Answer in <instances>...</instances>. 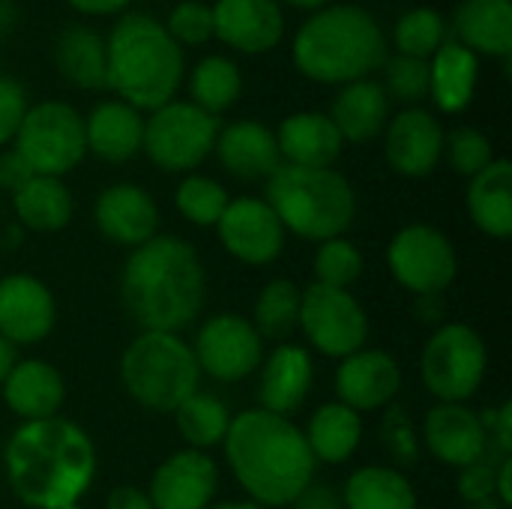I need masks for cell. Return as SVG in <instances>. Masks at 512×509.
<instances>
[{"label": "cell", "mask_w": 512, "mask_h": 509, "mask_svg": "<svg viewBox=\"0 0 512 509\" xmlns=\"http://www.w3.org/2000/svg\"><path fill=\"white\" fill-rule=\"evenodd\" d=\"M3 468L12 495L24 507H78L96 477V447L90 435L66 417L33 420L9 435Z\"/></svg>", "instance_id": "obj_1"}, {"label": "cell", "mask_w": 512, "mask_h": 509, "mask_svg": "<svg viewBox=\"0 0 512 509\" xmlns=\"http://www.w3.org/2000/svg\"><path fill=\"white\" fill-rule=\"evenodd\" d=\"M204 294V264L183 237L156 234L129 249L120 273V303L141 333H180L198 318Z\"/></svg>", "instance_id": "obj_2"}, {"label": "cell", "mask_w": 512, "mask_h": 509, "mask_svg": "<svg viewBox=\"0 0 512 509\" xmlns=\"http://www.w3.org/2000/svg\"><path fill=\"white\" fill-rule=\"evenodd\" d=\"M222 444L228 468L252 504L291 507L297 495L315 483L318 462L291 417L261 408L243 411L231 417Z\"/></svg>", "instance_id": "obj_3"}, {"label": "cell", "mask_w": 512, "mask_h": 509, "mask_svg": "<svg viewBox=\"0 0 512 509\" xmlns=\"http://www.w3.org/2000/svg\"><path fill=\"white\" fill-rule=\"evenodd\" d=\"M294 66L318 84H354L384 69L390 48L378 18L357 6L339 3L318 9L294 36Z\"/></svg>", "instance_id": "obj_4"}, {"label": "cell", "mask_w": 512, "mask_h": 509, "mask_svg": "<svg viewBox=\"0 0 512 509\" xmlns=\"http://www.w3.org/2000/svg\"><path fill=\"white\" fill-rule=\"evenodd\" d=\"M108 90L135 111H156L168 105L186 75L183 48L168 36L165 24L147 12L123 15L108 39Z\"/></svg>", "instance_id": "obj_5"}, {"label": "cell", "mask_w": 512, "mask_h": 509, "mask_svg": "<svg viewBox=\"0 0 512 509\" xmlns=\"http://www.w3.org/2000/svg\"><path fill=\"white\" fill-rule=\"evenodd\" d=\"M264 195L285 231L315 243L345 237L357 216V192L336 168H297L282 162L267 180Z\"/></svg>", "instance_id": "obj_6"}, {"label": "cell", "mask_w": 512, "mask_h": 509, "mask_svg": "<svg viewBox=\"0 0 512 509\" xmlns=\"http://www.w3.org/2000/svg\"><path fill=\"white\" fill-rule=\"evenodd\" d=\"M126 393L147 411L174 414L201 387V369L177 333H141L120 357Z\"/></svg>", "instance_id": "obj_7"}, {"label": "cell", "mask_w": 512, "mask_h": 509, "mask_svg": "<svg viewBox=\"0 0 512 509\" xmlns=\"http://www.w3.org/2000/svg\"><path fill=\"white\" fill-rule=\"evenodd\" d=\"M489 369V351L483 336L459 321L441 324L420 357V375L426 390L438 402L465 405L486 378Z\"/></svg>", "instance_id": "obj_8"}, {"label": "cell", "mask_w": 512, "mask_h": 509, "mask_svg": "<svg viewBox=\"0 0 512 509\" xmlns=\"http://www.w3.org/2000/svg\"><path fill=\"white\" fill-rule=\"evenodd\" d=\"M12 147L42 177H63L87 156L84 117L60 99H45L27 108Z\"/></svg>", "instance_id": "obj_9"}, {"label": "cell", "mask_w": 512, "mask_h": 509, "mask_svg": "<svg viewBox=\"0 0 512 509\" xmlns=\"http://www.w3.org/2000/svg\"><path fill=\"white\" fill-rule=\"evenodd\" d=\"M219 129V117L201 111L192 102L171 99L168 105L150 111V120H144L141 150L156 168L168 174L195 171L213 153Z\"/></svg>", "instance_id": "obj_10"}, {"label": "cell", "mask_w": 512, "mask_h": 509, "mask_svg": "<svg viewBox=\"0 0 512 509\" xmlns=\"http://www.w3.org/2000/svg\"><path fill=\"white\" fill-rule=\"evenodd\" d=\"M300 330L324 357L345 360L369 339V315L351 291L312 282L300 294Z\"/></svg>", "instance_id": "obj_11"}, {"label": "cell", "mask_w": 512, "mask_h": 509, "mask_svg": "<svg viewBox=\"0 0 512 509\" xmlns=\"http://www.w3.org/2000/svg\"><path fill=\"white\" fill-rule=\"evenodd\" d=\"M387 267L402 288L420 297V294H444L459 273V258L444 231L417 222V225H405L390 240Z\"/></svg>", "instance_id": "obj_12"}, {"label": "cell", "mask_w": 512, "mask_h": 509, "mask_svg": "<svg viewBox=\"0 0 512 509\" xmlns=\"http://www.w3.org/2000/svg\"><path fill=\"white\" fill-rule=\"evenodd\" d=\"M192 354L198 360V369L207 372L213 381L237 384L261 369L264 339L249 318L237 312H219L201 324Z\"/></svg>", "instance_id": "obj_13"}, {"label": "cell", "mask_w": 512, "mask_h": 509, "mask_svg": "<svg viewBox=\"0 0 512 509\" xmlns=\"http://www.w3.org/2000/svg\"><path fill=\"white\" fill-rule=\"evenodd\" d=\"M216 234L225 252L249 267L273 264L285 252V228L264 198H231Z\"/></svg>", "instance_id": "obj_14"}, {"label": "cell", "mask_w": 512, "mask_h": 509, "mask_svg": "<svg viewBox=\"0 0 512 509\" xmlns=\"http://www.w3.org/2000/svg\"><path fill=\"white\" fill-rule=\"evenodd\" d=\"M57 324V303L51 288L30 273H9L0 279V339L15 345H39Z\"/></svg>", "instance_id": "obj_15"}, {"label": "cell", "mask_w": 512, "mask_h": 509, "mask_svg": "<svg viewBox=\"0 0 512 509\" xmlns=\"http://www.w3.org/2000/svg\"><path fill=\"white\" fill-rule=\"evenodd\" d=\"M219 492V465L201 450L171 453L150 477L153 509H207Z\"/></svg>", "instance_id": "obj_16"}, {"label": "cell", "mask_w": 512, "mask_h": 509, "mask_svg": "<svg viewBox=\"0 0 512 509\" xmlns=\"http://www.w3.org/2000/svg\"><path fill=\"white\" fill-rule=\"evenodd\" d=\"M444 156L441 120L414 105L399 111L384 129V159L402 177H429Z\"/></svg>", "instance_id": "obj_17"}, {"label": "cell", "mask_w": 512, "mask_h": 509, "mask_svg": "<svg viewBox=\"0 0 512 509\" xmlns=\"http://www.w3.org/2000/svg\"><path fill=\"white\" fill-rule=\"evenodd\" d=\"M336 396L351 411H381L396 402L402 390V369L393 354L381 348H360L336 369Z\"/></svg>", "instance_id": "obj_18"}, {"label": "cell", "mask_w": 512, "mask_h": 509, "mask_svg": "<svg viewBox=\"0 0 512 509\" xmlns=\"http://www.w3.org/2000/svg\"><path fill=\"white\" fill-rule=\"evenodd\" d=\"M96 231L123 249H138L141 243L156 237L159 207L153 195L138 183H114L99 192L93 204Z\"/></svg>", "instance_id": "obj_19"}, {"label": "cell", "mask_w": 512, "mask_h": 509, "mask_svg": "<svg viewBox=\"0 0 512 509\" xmlns=\"http://www.w3.org/2000/svg\"><path fill=\"white\" fill-rule=\"evenodd\" d=\"M213 36L240 54H267L285 36V15L276 0H216Z\"/></svg>", "instance_id": "obj_20"}, {"label": "cell", "mask_w": 512, "mask_h": 509, "mask_svg": "<svg viewBox=\"0 0 512 509\" xmlns=\"http://www.w3.org/2000/svg\"><path fill=\"white\" fill-rule=\"evenodd\" d=\"M423 441L429 453L450 468H468L489 456L483 420L468 405L438 402L423 420Z\"/></svg>", "instance_id": "obj_21"}, {"label": "cell", "mask_w": 512, "mask_h": 509, "mask_svg": "<svg viewBox=\"0 0 512 509\" xmlns=\"http://www.w3.org/2000/svg\"><path fill=\"white\" fill-rule=\"evenodd\" d=\"M315 384V363L312 354L300 345L282 342L276 345L261 363L258 381V402L261 411L291 417L303 408Z\"/></svg>", "instance_id": "obj_22"}, {"label": "cell", "mask_w": 512, "mask_h": 509, "mask_svg": "<svg viewBox=\"0 0 512 509\" xmlns=\"http://www.w3.org/2000/svg\"><path fill=\"white\" fill-rule=\"evenodd\" d=\"M213 153L237 180H270L282 165L276 132L261 120H234L222 126Z\"/></svg>", "instance_id": "obj_23"}, {"label": "cell", "mask_w": 512, "mask_h": 509, "mask_svg": "<svg viewBox=\"0 0 512 509\" xmlns=\"http://www.w3.org/2000/svg\"><path fill=\"white\" fill-rule=\"evenodd\" d=\"M0 393L9 411L18 414L24 423L60 417V408L66 402L63 375L45 360H15Z\"/></svg>", "instance_id": "obj_24"}, {"label": "cell", "mask_w": 512, "mask_h": 509, "mask_svg": "<svg viewBox=\"0 0 512 509\" xmlns=\"http://www.w3.org/2000/svg\"><path fill=\"white\" fill-rule=\"evenodd\" d=\"M276 144L282 162L297 168H333L345 147L330 114L321 111H297L285 117L276 129Z\"/></svg>", "instance_id": "obj_25"}, {"label": "cell", "mask_w": 512, "mask_h": 509, "mask_svg": "<svg viewBox=\"0 0 512 509\" xmlns=\"http://www.w3.org/2000/svg\"><path fill=\"white\" fill-rule=\"evenodd\" d=\"M84 141L87 153L102 162H129L144 144V117L120 99L99 102L84 120Z\"/></svg>", "instance_id": "obj_26"}, {"label": "cell", "mask_w": 512, "mask_h": 509, "mask_svg": "<svg viewBox=\"0 0 512 509\" xmlns=\"http://www.w3.org/2000/svg\"><path fill=\"white\" fill-rule=\"evenodd\" d=\"M330 120L339 129L342 141L366 144V141L384 135L387 123H390V96L372 78L345 84L333 99Z\"/></svg>", "instance_id": "obj_27"}, {"label": "cell", "mask_w": 512, "mask_h": 509, "mask_svg": "<svg viewBox=\"0 0 512 509\" xmlns=\"http://www.w3.org/2000/svg\"><path fill=\"white\" fill-rule=\"evenodd\" d=\"M456 42L474 54L510 60L512 3L510 0H462L453 12Z\"/></svg>", "instance_id": "obj_28"}, {"label": "cell", "mask_w": 512, "mask_h": 509, "mask_svg": "<svg viewBox=\"0 0 512 509\" xmlns=\"http://www.w3.org/2000/svg\"><path fill=\"white\" fill-rule=\"evenodd\" d=\"M480 81V57L465 45L444 42L429 57V96L444 114H459L474 102Z\"/></svg>", "instance_id": "obj_29"}, {"label": "cell", "mask_w": 512, "mask_h": 509, "mask_svg": "<svg viewBox=\"0 0 512 509\" xmlns=\"http://www.w3.org/2000/svg\"><path fill=\"white\" fill-rule=\"evenodd\" d=\"M468 213L471 222L495 240L512 234V165L510 159L489 162L468 183Z\"/></svg>", "instance_id": "obj_30"}, {"label": "cell", "mask_w": 512, "mask_h": 509, "mask_svg": "<svg viewBox=\"0 0 512 509\" xmlns=\"http://www.w3.org/2000/svg\"><path fill=\"white\" fill-rule=\"evenodd\" d=\"M57 72L78 90H105L108 87V54L99 30L87 24H72L60 33L54 48Z\"/></svg>", "instance_id": "obj_31"}, {"label": "cell", "mask_w": 512, "mask_h": 509, "mask_svg": "<svg viewBox=\"0 0 512 509\" xmlns=\"http://www.w3.org/2000/svg\"><path fill=\"white\" fill-rule=\"evenodd\" d=\"M12 210H15L18 222L27 231L54 234V231H63L72 222L75 201H72L69 186L60 177L36 174L30 183H24L12 195Z\"/></svg>", "instance_id": "obj_32"}, {"label": "cell", "mask_w": 512, "mask_h": 509, "mask_svg": "<svg viewBox=\"0 0 512 509\" xmlns=\"http://www.w3.org/2000/svg\"><path fill=\"white\" fill-rule=\"evenodd\" d=\"M303 435L315 462L345 465L363 441V420L357 411L345 408L342 402H327L309 417Z\"/></svg>", "instance_id": "obj_33"}, {"label": "cell", "mask_w": 512, "mask_h": 509, "mask_svg": "<svg viewBox=\"0 0 512 509\" xmlns=\"http://www.w3.org/2000/svg\"><path fill=\"white\" fill-rule=\"evenodd\" d=\"M342 504L345 509H414L417 495L402 471L387 465H366L348 477Z\"/></svg>", "instance_id": "obj_34"}, {"label": "cell", "mask_w": 512, "mask_h": 509, "mask_svg": "<svg viewBox=\"0 0 512 509\" xmlns=\"http://www.w3.org/2000/svg\"><path fill=\"white\" fill-rule=\"evenodd\" d=\"M243 93V72L231 57L222 54H210L204 57L189 78V102L198 105L201 111L219 117L222 111H228Z\"/></svg>", "instance_id": "obj_35"}, {"label": "cell", "mask_w": 512, "mask_h": 509, "mask_svg": "<svg viewBox=\"0 0 512 509\" xmlns=\"http://www.w3.org/2000/svg\"><path fill=\"white\" fill-rule=\"evenodd\" d=\"M300 294L303 288H297L291 279H273L261 288L252 309V327L261 339L276 345L291 339V333L300 327Z\"/></svg>", "instance_id": "obj_36"}, {"label": "cell", "mask_w": 512, "mask_h": 509, "mask_svg": "<svg viewBox=\"0 0 512 509\" xmlns=\"http://www.w3.org/2000/svg\"><path fill=\"white\" fill-rule=\"evenodd\" d=\"M174 420H177V432L189 444V450H201V453L222 444L228 435V426H231L228 405L219 396L201 393V390L192 393L174 411Z\"/></svg>", "instance_id": "obj_37"}, {"label": "cell", "mask_w": 512, "mask_h": 509, "mask_svg": "<svg viewBox=\"0 0 512 509\" xmlns=\"http://www.w3.org/2000/svg\"><path fill=\"white\" fill-rule=\"evenodd\" d=\"M393 42H396L399 54L417 57V60H429L447 42L444 15L438 9H432V6H414V9H408L396 21V27H393Z\"/></svg>", "instance_id": "obj_38"}, {"label": "cell", "mask_w": 512, "mask_h": 509, "mask_svg": "<svg viewBox=\"0 0 512 509\" xmlns=\"http://www.w3.org/2000/svg\"><path fill=\"white\" fill-rule=\"evenodd\" d=\"M228 201H231L228 189L219 180L201 177V174H186L174 192L177 210L183 213L186 222H192L198 228H216Z\"/></svg>", "instance_id": "obj_39"}, {"label": "cell", "mask_w": 512, "mask_h": 509, "mask_svg": "<svg viewBox=\"0 0 512 509\" xmlns=\"http://www.w3.org/2000/svg\"><path fill=\"white\" fill-rule=\"evenodd\" d=\"M312 270H315V282L318 285L348 291L363 276V255H360V249L351 240L333 237V240L318 243Z\"/></svg>", "instance_id": "obj_40"}, {"label": "cell", "mask_w": 512, "mask_h": 509, "mask_svg": "<svg viewBox=\"0 0 512 509\" xmlns=\"http://www.w3.org/2000/svg\"><path fill=\"white\" fill-rule=\"evenodd\" d=\"M384 75L387 81L381 87L387 90V96L396 102H405L408 108H414L417 102L429 96V60L396 54V57H387Z\"/></svg>", "instance_id": "obj_41"}, {"label": "cell", "mask_w": 512, "mask_h": 509, "mask_svg": "<svg viewBox=\"0 0 512 509\" xmlns=\"http://www.w3.org/2000/svg\"><path fill=\"white\" fill-rule=\"evenodd\" d=\"M444 153H447L453 171L462 174V177H474L489 162H495L492 141L480 129H474V126H459L450 135H444Z\"/></svg>", "instance_id": "obj_42"}, {"label": "cell", "mask_w": 512, "mask_h": 509, "mask_svg": "<svg viewBox=\"0 0 512 509\" xmlns=\"http://www.w3.org/2000/svg\"><path fill=\"white\" fill-rule=\"evenodd\" d=\"M381 447L384 453L399 465V468H411L420 462V441H417V429L411 423V414L405 405H387L384 420H381Z\"/></svg>", "instance_id": "obj_43"}, {"label": "cell", "mask_w": 512, "mask_h": 509, "mask_svg": "<svg viewBox=\"0 0 512 509\" xmlns=\"http://www.w3.org/2000/svg\"><path fill=\"white\" fill-rule=\"evenodd\" d=\"M168 36L183 45H204L213 39V6L201 0H180L165 21Z\"/></svg>", "instance_id": "obj_44"}, {"label": "cell", "mask_w": 512, "mask_h": 509, "mask_svg": "<svg viewBox=\"0 0 512 509\" xmlns=\"http://www.w3.org/2000/svg\"><path fill=\"white\" fill-rule=\"evenodd\" d=\"M27 108H30V102H27L24 84L15 81V78L0 75V147L15 141Z\"/></svg>", "instance_id": "obj_45"}, {"label": "cell", "mask_w": 512, "mask_h": 509, "mask_svg": "<svg viewBox=\"0 0 512 509\" xmlns=\"http://www.w3.org/2000/svg\"><path fill=\"white\" fill-rule=\"evenodd\" d=\"M495 477H498V465L486 456L468 468H459V480H456V492L465 504H480V501H492L495 498Z\"/></svg>", "instance_id": "obj_46"}, {"label": "cell", "mask_w": 512, "mask_h": 509, "mask_svg": "<svg viewBox=\"0 0 512 509\" xmlns=\"http://www.w3.org/2000/svg\"><path fill=\"white\" fill-rule=\"evenodd\" d=\"M36 174H33V168L21 159V153L15 150V147H9V150H3L0 153V189L3 192H9V195H15L24 183H30Z\"/></svg>", "instance_id": "obj_47"}, {"label": "cell", "mask_w": 512, "mask_h": 509, "mask_svg": "<svg viewBox=\"0 0 512 509\" xmlns=\"http://www.w3.org/2000/svg\"><path fill=\"white\" fill-rule=\"evenodd\" d=\"M291 509H345V504H342V495L333 486L312 483V486H306L297 495V501L291 504Z\"/></svg>", "instance_id": "obj_48"}, {"label": "cell", "mask_w": 512, "mask_h": 509, "mask_svg": "<svg viewBox=\"0 0 512 509\" xmlns=\"http://www.w3.org/2000/svg\"><path fill=\"white\" fill-rule=\"evenodd\" d=\"M105 509H153L147 492L135 486H114L105 498Z\"/></svg>", "instance_id": "obj_49"}, {"label": "cell", "mask_w": 512, "mask_h": 509, "mask_svg": "<svg viewBox=\"0 0 512 509\" xmlns=\"http://www.w3.org/2000/svg\"><path fill=\"white\" fill-rule=\"evenodd\" d=\"M444 315H447V300H444V294H420V297H414V318H417V321H423V324H438V327H441Z\"/></svg>", "instance_id": "obj_50"}, {"label": "cell", "mask_w": 512, "mask_h": 509, "mask_svg": "<svg viewBox=\"0 0 512 509\" xmlns=\"http://www.w3.org/2000/svg\"><path fill=\"white\" fill-rule=\"evenodd\" d=\"M81 15H114L129 6V0H66Z\"/></svg>", "instance_id": "obj_51"}, {"label": "cell", "mask_w": 512, "mask_h": 509, "mask_svg": "<svg viewBox=\"0 0 512 509\" xmlns=\"http://www.w3.org/2000/svg\"><path fill=\"white\" fill-rule=\"evenodd\" d=\"M495 501L507 509L512 504V456L498 462V477H495Z\"/></svg>", "instance_id": "obj_52"}, {"label": "cell", "mask_w": 512, "mask_h": 509, "mask_svg": "<svg viewBox=\"0 0 512 509\" xmlns=\"http://www.w3.org/2000/svg\"><path fill=\"white\" fill-rule=\"evenodd\" d=\"M12 366H15V348L6 339H0V387H3V381H6Z\"/></svg>", "instance_id": "obj_53"}, {"label": "cell", "mask_w": 512, "mask_h": 509, "mask_svg": "<svg viewBox=\"0 0 512 509\" xmlns=\"http://www.w3.org/2000/svg\"><path fill=\"white\" fill-rule=\"evenodd\" d=\"M15 21H18V9H15V3H12V0H0V33L12 30V27H15Z\"/></svg>", "instance_id": "obj_54"}, {"label": "cell", "mask_w": 512, "mask_h": 509, "mask_svg": "<svg viewBox=\"0 0 512 509\" xmlns=\"http://www.w3.org/2000/svg\"><path fill=\"white\" fill-rule=\"evenodd\" d=\"M207 509H267V507L252 504V501H222V504H210Z\"/></svg>", "instance_id": "obj_55"}, {"label": "cell", "mask_w": 512, "mask_h": 509, "mask_svg": "<svg viewBox=\"0 0 512 509\" xmlns=\"http://www.w3.org/2000/svg\"><path fill=\"white\" fill-rule=\"evenodd\" d=\"M285 3H291L297 9H309V12H318V9L330 6V0H285Z\"/></svg>", "instance_id": "obj_56"}, {"label": "cell", "mask_w": 512, "mask_h": 509, "mask_svg": "<svg viewBox=\"0 0 512 509\" xmlns=\"http://www.w3.org/2000/svg\"><path fill=\"white\" fill-rule=\"evenodd\" d=\"M465 509H504V507H501V504H498V501L492 498V501H480V504H468V507H465Z\"/></svg>", "instance_id": "obj_57"}, {"label": "cell", "mask_w": 512, "mask_h": 509, "mask_svg": "<svg viewBox=\"0 0 512 509\" xmlns=\"http://www.w3.org/2000/svg\"><path fill=\"white\" fill-rule=\"evenodd\" d=\"M66 509H81V507H66Z\"/></svg>", "instance_id": "obj_58"}, {"label": "cell", "mask_w": 512, "mask_h": 509, "mask_svg": "<svg viewBox=\"0 0 512 509\" xmlns=\"http://www.w3.org/2000/svg\"><path fill=\"white\" fill-rule=\"evenodd\" d=\"M414 509H426V507H414Z\"/></svg>", "instance_id": "obj_59"}]
</instances>
